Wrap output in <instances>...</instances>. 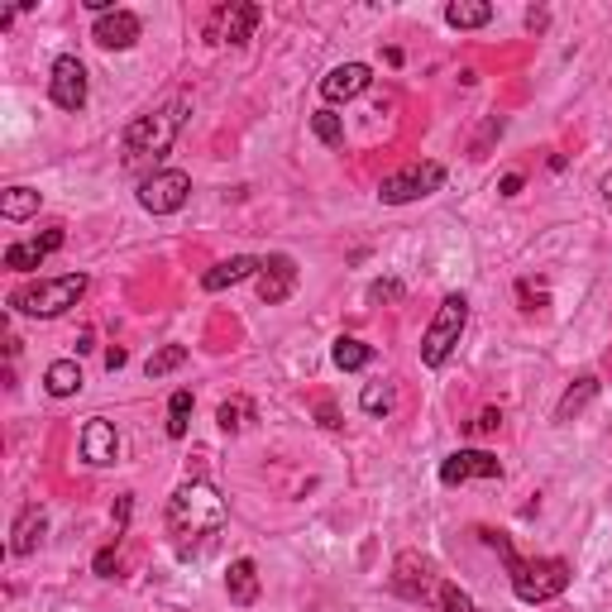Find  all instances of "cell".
I'll return each instance as SVG.
<instances>
[{"mask_svg":"<svg viewBox=\"0 0 612 612\" xmlns=\"http://www.w3.org/2000/svg\"><path fill=\"white\" fill-rule=\"evenodd\" d=\"M87 297V273H63V278H39V283H20L10 292V311L34 316V321H53L67 306Z\"/></svg>","mask_w":612,"mask_h":612,"instance_id":"obj_4","label":"cell"},{"mask_svg":"<svg viewBox=\"0 0 612 612\" xmlns=\"http://www.w3.org/2000/svg\"><path fill=\"white\" fill-rule=\"evenodd\" d=\"M225 593H230L235 608H254V603H259V565H254L249 555H240V560L230 565V574H225Z\"/></svg>","mask_w":612,"mask_h":612,"instance_id":"obj_19","label":"cell"},{"mask_svg":"<svg viewBox=\"0 0 612 612\" xmlns=\"http://www.w3.org/2000/svg\"><path fill=\"white\" fill-rule=\"evenodd\" d=\"M359 407H364L369 416H388V412H393V383H364Z\"/></svg>","mask_w":612,"mask_h":612,"instance_id":"obj_29","label":"cell"},{"mask_svg":"<svg viewBox=\"0 0 612 612\" xmlns=\"http://www.w3.org/2000/svg\"><path fill=\"white\" fill-rule=\"evenodd\" d=\"M125 359H130L125 350H110V354H106V369H110V373H115V369H125Z\"/></svg>","mask_w":612,"mask_h":612,"instance_id":"obj_39","label":"cell"},{"mask_svg":"<svg viewBox=\"0 0 612 612\" xmlns=\"http://www.w3.org/2000/svg\"><path fill=\"white\" fill-rule=\"evenodd\" d=\"M436 608L440 612H474V598L459 589V584H445V579H440L436 584Z\"/></svg>","mask_w":612,"mask_h":612,"instance_id":"obj_30","label":"cell"},{"mask_svg":"<svg viewBox=\"0 0 612 612\" xmlns=\"http://www.w3.org/2000/svg\"><path fill=\"white\" fill-rule=\"evenodd\" d=\"M44 531H48V512L39 503H29L15 517V526H10V555H34L39 541H44Z\"/></svg>","mask_w":612,"mask_h":612,"instance_id":"obj_17","label":"cell"},{"mask_svg":"<svg viewBox=\"0 0 612 612\" xmlns=\"http://www.w3.org/2000/svg\"><path fill=\"white\" fill-rule=\"evenodd\" d=\"M187 421H192V393H187V388H177L173 402H168V436L182 440L187 436Z\"/></svg>","mask_w":612,"mask_h":612,"instance_id":"obj_28","label":"cell"},{"mask_svg":"<svg viewBox=\"0 0 612 612\" xmlns=\"http://www.w3.org/2000/svg\"><path fill=\"white\" fill-rule=\"evenodd\" d=\"M445 187V168L440 163H402L397 173H388L383 182H378V201L383 206H407V201H421L431 197V192H440Z\"/></svg>","mask_w":612,"mask_h":612,"instance_id":"obj_6","label":"cell"},{"mask_svg":"<svg viewBox=\"0 0 612 612\" xmlns=\"http://www.w3.org/2000/svg\"><path fill=\"white\" fill-rule=\"evenodd\" d=\"M498 426H503V416H498V407H483V412H479V421H474L469 431H474V436H493Z\"/></svg>","mask_w":612,"mask_h":612,"instance_id":"obj_33","label":"cell"},{"mask_svg":"<svg viewBox=\"0 0 612 612\" xmlns=\"http://www.w3.org/2000/svg\"><path fill=\"white\" fill-rule=\"evenodd\" d=\"M402 297H407V287L397 283V278H378L369 287V302H402Z\"/></svg>","mask_w":612,"mask_h":612,"instance_id":"obj_32","label":"cell"},{"mask_svg":"<svg viewBox=\"0 0 612 612\" xmlns=\"http://www.w3.org/2000/svg\"><path fill=\"white\" fill-rule=\"evenodd\" d=\"M130 493H125V498H120V503H115V531H125V526H130Z\"/></svg>","mask_w":612,"mask_h":612,"instance_id":"obj_35","label":"cell"},{"mask_svg":"<svg viewBox=\"0 0 612 612\" xmlns=\"http://www.w3.org/2000/svg\"><path fill=\"white\" fill-rule=\"evenodd\" d=\"M44 388L53 397H72L82 393V369H77V359H53L44 373Z\"/></svg>","mask_w":612,"mask_h":612,"instance_id":"obj_22","label":"cell"},{"mask_svg":"<svg viewBox=\"0 0 612 612\" xmlns=\"http://www.w3.org/2000/svg\"><path fill=\"white\" fill-rule=\"evenodd\" d=\"M464 326H469V302H464L459 292H450V297L440 302L436 321H431V326H426V335H421V364H426V369H440V364L455 354Z\"/></svg>","mask_w":612,"mask_h":612,"instance_id":"obj_5","label":"cell"},{"mask_svg":"<svg viewBox=\"0 0 612 612\" xmlns=\"http://www.w3.org/2000/svg\"><path fill=\"white\" fill-rule=\"evenodd\" d=\"M330 359H335V369L359 373V369H369L373 345H364V340H354V335H340V340H335V350H330Z\"/></svg>","mask_w":612,"mask_h":612,"instance_id":"obj_23","label":"cell"},{"mask_svg":"<svg viewBox=\"0 0 612 612\" xmlns=\"http://www.w3.org/2000/svg\"><path fill=\"white\" fill-rule=\"evenodd\" d=\"M192 197V177L177 173V168H153L144 182H139V206L149 211V216H173L182 211Z\"/></svg>","mask_w":612,"mask_h":612,"instance_id":"obj_7","label":"cell"},{"mask_svg":"<svg viewBox=\"0 0 612 612\" xmlns=\"http://www.w3.org/2000/svg\"><path fill=\"white\" fill-rule=\"evenodd\" d=\"M259 268H263V259H254V254H235V259L206 268V273H201V287H206V292H225V287L244 283V278H259Z\"/></svg>","mask_w":612,"mask_h":612,"instance_id":"obj_18","label":"cell"},{"mask_svg":"<svg viewBox=\"0 0 612 612\" xmlns=\"http://www.w3.org/2000/svg\"><path fill=\"white\" fill-rule=\"evenodd\" d=\"M254 283H259L263 306H283L287 297L297 292V259H292V254H268Z\"/></svg>","mask_w":612,"mask_h":612,"instance_id":"obj_10","label":"cell"},{"mask_svg":"<svg viewBox=\"0 0 612 612\" xmlns=\"http://www.w3.org/2000/svg\"><path fill=\"white\" fill-rule=\"evenodd\" d=\"M120 565V560H115V550H101V555H96V574H106L110 579V569Z\"/></svg>","mask_w":612,"mask_h":612,"instance_id":"obj_37","label":"cell"},{"mask_svg":"<svg viewBox=\"0 0 612 612\" xmlns=\"http://www.w3.org/2000/svg\"><path fill=\"white\" fill-rule=\"evenodd\" d=\"M311 134H316L326 149H340V144H345V120H340L335 110H316V115H311Z\"/></svg>","mask_w":612,"mask_h":612,"instance_id":"obj_26","label":"cell"},{"mask_svg":"<svg viewBox=\"0 0 612 612\" xmlns=\"http://www.w3.org/2000/svg\"><path fill=\"white\" fill-rule=\"evenodd\" d=\"M39 192L34 187H10V192H0V216L5 220H29L39 216Z\"/></svg>","mask_w":612,"mask_h":612,"instance_id":"obj_24","label":"cell"},{"mask_svg":"<svg viewBox=\"0 0 612 612\" xmlns=\"http://www.w3.org/2000/svg\"><path fill=\"white\" fill-rule=\"evenodd\" d=\"M187 364V345H163V350H153L149 354V364H144V373L149 378H163V373H173Z\"/></svg>","mask_w":612,"mask_h":612,"instance_id":"obj_27","label":"cell"},{"mask_svg":"<svg viewBox=\"0 0 612 612\" xmlns=\"http://www.w3.org/2000/svg\"><path fill=\"white\" fill-rule=\"evenodd\" d=\"M517 297H522V302H526V311H536V306H546V287L517 283Z\"/></svg>","mask_w":612,"mask_h":612,"instance_id":"obj_34","label":"cell"},{"mask_svg":"<svg viewBox=\"0 0 612 612\" xmlns=\"http://www.w3.org/2000/svg\"><path fill=\"white\" fill-rule=\"evenodd\" d=\"M373 87V72L364 63H340L330 67L326 77H321V101L330 106H340V101H354V96H364Z\"/></svg>","mask_w":612,"mask_h":612,"instance_id":"obj_12","label":"cell"},{"mask_svg":"<svg viewBox=\"0 0 612 612\" xmlns=\"http://www.w3.org/2000/svg\"><path fill=\"white\" fill-rule=\"evenodd\" d=\"M445 20H450V29H483V24L493 20V5L488 0H450L445 5Z\"/></svg>","mask_w":612,"mask_h":612,"instance_id":"obj_21","label":"cell"},{"mask_svg":"<svg viewBox=\"0 0 612 612\" xmlns=\"http://www.w3.org/2000/svg\"><path fill=\"white\" fill-rule=\"evenodd\" d=\"M479 536L488 550H498V560L507 565V579H512V593L522 603H555L569 589V579H574L569 560H560V555H550V560H522L517 546L507 541V531H493V526H483Z\"/></svg>","mask_w":612,"mask_h":612,"instance_id":"obj_2","label":"cell"},{"mask_svg":"<svg viewBox=\"0 0 612 612\" xmlns=\"http://www.w3.org/2000/svg\"><path fill=\"white\" fill-rule=\"evenodd\" d=\"M259 20H263V10L259 5H225L216 15V39L220 44H249L254 39V29H259Z\"/></svg>","mask_w":612,"mask_h":612,"instance_id":"obj_16","label":"cell"},{"mask_svg":"<svg viewBox=\"0 0 612 612\" xmlns=\"http://www.w3.org/2000/svg\"><path fill=\"white\" fill-rule=\"evenodd\" d=\"M603 201H608V211H612V173L603 177Z\"/></svg>","mask_w":612,"mask_h":612,"instance_id":"obj_40","label":"cell"},{"mask_svg":"<svg viewBox=\"0 0 612 612\" xmlns=\"http://www.w3.org/2000/svg\"><path fill=\"white\" fill-rule=\"evenodd\" d=\"M522 192V173H507L503 177V197H517Z\"/></svg>","mask_w":612,"mask_h":612,"instance_id":"obj_38","label":"cell"},{"mask_svg":"<svg viewBox=\"0 0 612 612\" xmlns=\"http://www.w3.org/2000/svg\"><path fill=\"white\" fill-rule=\"evenodd\" d=\"M187 110H192V101H187V96H173L168 106H158V110H149V115L130 120V130H125V168L158 163L163 153L173 149L177 134H182Z\"/></svg>","mask_w":612,"mask_h":612,"instance_id":"obj_3","label":"cell"},{"mask_svg":"<svg viewBox=\"0 0 612 612\" xmlns=\"http://www.w3.org/2000/svg\"><path fill=\"white\" fill-rule=\"evenodd\" d=\"M220 526H225V498H220L216 483L187 479L173 498H168V536H173V546L182 550V555L201 550Z\"/></svg>","mask_w":612,"mask_h":612,"instance_id":"obj_1","label":"cell"},{"mask_svg":"<svg viewBox=\"0 0 612 612\" xmlns=\"http://www.w3.org/2000/svg\"><path fill=\"white\" fill-rule=\"evenodd\" d=\"M115 455H120L115 426H110L106 416H91L87 426H82V459L87 464H115Z\"/></svg>","mask_w":612,"mask_h":612,"instance_id":"obj_15","label":"cell"},{"mask_svg":"<svg viewBox=\"0 0 612 612\" xmlns=\"http://www.w3.org/2000/svg\"><path fill=\"white\" fill-rule=\"evenodd\" d=\"M493 139H503V115H488V120H483V130H479V139L469 144V153H474V158H488V144H493Z\"/></svg>","mask_w":612,"mask_h":612,"instance_id":"obj_31","label":"cell"},{"mask_svg":"<svg viewBox=\"0 0 612 612\" xmlns=\"http://www.w3.org/2000/svg\"><path fill=\"white\" fill-rule=\"evenodd\" d=\"M48 96H53V106L58 110H82L87 106V67L82 58H58L53 63V77H48Z\"/></svg>","mask_w":612,"mask_h":612,"instance_id":"obj_9","label":"cell"},{"mask_svg":"<svg viewBox=\"0 0 612 612\" xmlns=\"http://www.w3.org/2000/svg\"><path fill=\"white\" fill-rule=\"evenodd\" d=\"M436 565L426 560V555H416V550H402L393 565V593H402L407 603H426V598H436Z\"/></svg>","mask_w":612,"mask_h":612,"instance_id":"obj_8","label":"cell"},{"mask_svg":"<svg viewBox=\"0 0 612 612\" xmlns=\"http://www.w3.org/2000/svg\"><path fill=\"white\" fill-rule=\"evenodd\" d=\"M139 15H130V10H115V15H106V20H96V29H91V39L101 48H115V53H125V48L139 44Z\"/></svg>","mask_w":612,"mask_h":612,"instance_id":"obj_14","label":"cell"},{"mask_svg":"<svg viewBox=\"0 0 612 612\" xmlns=\"http://www.w3.org/2000/svg\"><path fill=\"white\" fill-rule=\"evenodd\" d=\"M63 240H67L63 230H48V235H39V240H15L10 249H5V268L29 273V268H39L48 254H58V249H63Z\"/></svg>","mask_w":612,"mask_h":612,"instance_id":"obj_13","label":"cell"},{"mask_svg":"<svg viewBox=\"0 0 612 612\" xmlns=\"http://www.w3.org/2000/svg\"><path fill=\"white\" fill-rule=\"evenodd\" d=\"M598 388H603V383H598L593 373H584L579 383H569L565 397H560V407H555V421H574V416H579L593 402V397H598Z\"/></svg>","mask_w":612,"mask_h":612,"instance_id":"obj_20","label":"cell"},{"mask_svg":"<svg viewBox=\"0 0 612 612\" xmlns=\"http://www.w3.org/2000/svg\"><path fill=\"white\" fill-rule=\"evenodd\" d=\"M249 421H254V402H249V397H230V402H220L216 426L225 431V436H240Z\"/></svg>","mask_w":612,"mask_h":612,"instance_id":"obj_25","label":"cell"},{"mask_svg":"<svg viewBox=\"0 0 612 612\" xmlns=\"http://www.w3.org/2000/svg\"><path fill=\"white\" fill-rule=\"evenodd\" d=\"M503 474V464L498 455H488V450H455L450 459H440V483H469V479H498Z\"/></svg>","mask_w":612,"mask_h":612,"instance_id":"obj_11","label":"cell"},{"mask_svg":"<svg viewBox=\"0 0 612 612\" xmlns=\"http://www.w3.org/2000/svg\"><path fill=\"white\" fill-rule=\"evenodd\" d=\"M321 426H326V431H335V426H340V412H335V402H321Z\"/></svg>","mask_w":612,"mask_h":612,"instance_id":"obj_36","label":"cell"}]
</instances>
